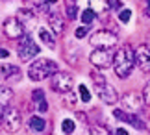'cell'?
<instances>
[{
  "instance_id": "6da1fadb",
  "label": "cell",
  "mask_w": 150,
  "mask_h": 135,
  "mask_svg": "<svg viewBox=\"0 0 150 135\" xmlns=\"http://www.w3.org/2000/svg\"><path fill=\"white\" fill-rule=\"evenodd\" d=\"M135 50L130 45H122L113 54V69L119 78H128L130 72L135 67Z\"/></svg>"
},
{
  "instance_id": "7a4b0ae2",
  "label": "cell",
  "mask_w": 150,
  "mask_h": 135,
  "mask_svg": "<svg viewBox=\"0 0 150 135\" xmlns=\"http://www.w3.org/2000/svg\"><path fill=\"white\" fill-rule=\"evenodd\" d=\"M57 72V65L50 59H35L28 69V76L33 81H43Z\"/></svg>"
},
{
  "instance_id": "3957f363",
  "label": "cell",
  "mask_w": 150,
  "mask_h": 135,
  "mask_svg": "<svg viewBox=\"0 0 150 135\" xmlns=\"http://www.w3.org/2000/svg\"><path fill=\"white\" fill-rule=\"evenodd\" d=\"M93 81H95V91H96V95H98V98H100L102 102L115 104V102L119 100L117 91L109 85V81L104 78L100 72H93Z\"/></svg>"
},
{
  "instance_id": "277c9868",
  "label": "cell",
  "mask_w": 150,
  "mask_h": 135,
  "mask_svg": "<svg viewBox=\"0 0 150 135\" xmlns=\"http://www.w3.org/2000/svg\"><path fill=\"white\" fill-rule=\"evenodd\" d=\"M17 54H19L21 61H32L39 54V46L30 35H22L19 43H17Z\"/></svg>"
},
{
  "instance_id": "5b68a950",
  "label": "cell",
  "mask_w": 150,
  "mask_h": 135,
  "mask_svg": "<svg viewBox=\"0 0 150 135\" xmlns=\"http://www.w3.org/2000/svg\"><path fill=\"white\" fill-rule=\"evenodd\" d=\"M0 120H2L4 130L9 131V133L19 131L21 126H22L21 113H19L15 107H4V109H2V115H0Z\"/></svg>"
},
{
  "instance_id": "8992f818",
  "label": "cell",
  "mask_w": 150,
  "mask_h": 135,
  "mask_svg": "<svg viewBox=\"0 0 150 135\" xmlns=\"http://www.w3.org/2000/svg\"><path fill=\"white\" fill-rule=\"evenodd\" d=\"M72 85H74V78L69 72H56L52 76V81H50V87L56 93H59V95L69 93L72 89Z\"/></svg>"
},
{
  "instance_id": "52a82bcc",
  "label": "cell",
  "mask_w": 150,
  "mask_h": 135,
  "mask_svg": "<svg viewBox=\"0 0 150 135\" xmlns=\"http://www.w3.org/2000/svg\"><path fill=\"white\" fill-rule=\"evenodd\" d=\"M91 41V45H95V46H98V48H109L111 50L115 45H117V35L111 33V32H108V30H100V32H95L93 35L89 37Z\"/></svg>"
},
{
  "instance_id": "ba28073f",
  "label": "cell",
  "mask_w": 150,
  "mask_h": 135,
  "mask_svg": "<svg viewBox=\"0 0 150 135\" xmlns=\"http://www.w3.org/2000/svg\"><path fill=\"white\" fill-rule=\"evenodd\" d=\"M91 63L96 69H108L113 63V52L109 48H96L91 52Z\"/></svg>"
},
{
  "instance_id": "9c48e42d",
  "label": "cell",
  "mask_w": 150,
  "mask_h": 135,
  "mask_svg": "<svg viewBox=\"0 0 150 135\" xmlns=\"http://www.w3.org/2000/svg\"><path fill=\"white\" fill-rule=\"evenodd\" d=\"M4 33L9 39H21L24 35V28H22V24L17 19H8L4 22Z\"/></svg>"
},
{
  "instance_id": "30bf717a",
  "label": "cell",
  "mask_w": 150,
  "mask_h": 135,
  "mask_svg": "<svg viewBox=\"0 0 150 135\" xmlns=\"http://www.w3.org/2000/svg\"><path fill=\"white\" fill-rule=\"evenodd\" d=\"M135 59L145 72H150V46L148 45H139L135 50Z\"/></svg>"
},
{
  "instance_id": "8fae6325",
  "label": "cell",
  "mask_w": 150,
  "mask_h": 135,
  "mask_svg": "<svg viewBox=\"0 0 150 135\" xmlns=\"http://www.w3.org/2000/svg\"><path fill=\"white\" fill-rule=\"evenodd\" d=\"M17 20L22 24V28H35L37 24V19H35V13L30 9V8H22L17 11Z\"/></svg>"
},
{
  "instance_id": "7c38bea8",
  "label": "cell",
  "mask_w": 150,
  "mask_h": 135,
  "mask_svg": "<svg viewBox=\"0 0 150 135\" xmlns=\"http://www.w3.org/2000/svg\"><path fill=\"white\" fill-rule=\"evenodd\" d=\"M0 74L2 78L8 81V83H15V81H21V69L15 65H2L0 67Z\"/></svg>"
},
{
  "instance_id": "4fadbf2b",
  "label": "cell",
  "mask_w": 150,
  "mask_h": 135,
  "mask_svg": "<svg viewBox=\"0 0 150 135\" xmlns=\"http://www.w3.org/2000/svg\"><path fill=\"white\" fill-rule=\"evenodd\" d=\"M122 105L126 109H130V111H137L139 113L141 107H143V100H141V96L137 95V93H128V95H124L122 96Z\"/></svg>"
},
{
  "instance_id": "5bb4252c",
  "label": "cell",
  "mask_w": 150,
  "mask_h": 135,
  "mask_svg": "<svg viewBox=\"0 0 150 135\" xmlns=\"http://www.w3.org/2000/svg\"><path fill=\"white\" fill-rule=\"evenodd\" d=\"M48 24H50V28H52L54 33H61L63 30H65V22H63V19L56 13V11H50L48 13Z\"/></svg>"
},
{
  "instance_id": "9a60e30c",
  "label": "cell",
  "mask_w": 150,
  "mask_h": 135,
  "mask_svg": "<svg viewBox=\"0 0 150 135\" xmlns=\"http://www.w3.org/2000/svg\"><path fill=\"white\" fill-rule=\"evenodd\" d=\"M37 33H39V39L43 41L45 45L48 46V48H54L56 46V41H54V35H52V32L48 30V28H45V26H41L37 30Z\"/></svg>"
},
{
  "instance_id": "2e32d148",
  "label": "cell",
  "mask_w": 150,
  "mask_h": 135,
  "mask_svg": "<svg viewBox=\"0 0 150 135\" xmlns=\"http://www.w3.org/2000/svg\"><path fill=\"white\" fill-rule=\"evenodd\" d=\"M11 100H13V91L8 85H0V107H6Z\"/></svg>"
},
{
  "instance_id": "e0dca14e",
  "label": "cell",
  "mask_w": 150,
  "mask_h": 135,
  "mask_svg": "<svg viewBox=\"0 0 150 135\" xmlns=\"http://www.w3.org/2000/svg\"><path fill=\"white\" fill-rule=\"evenodd\" d=\"M89 9L95 13H104L109 9V0H89Z\"/></svg>"
},
{
  "instance_id": "ac0fdd59",
  "label": "cell",
  "mask_w": 150,
  "mask_h": 135,
  "mask_svg": "<svg viewBox=\"0 0 150 135\" xmlns=\"http://www.w3.org/2000/svg\"><path fill=\"white\" fill-rule=\"evenodd\" d=\"M28 126H30V130L41 133V131H45V128H47V122H45V119H41V117H32V119L28 120Z\"/></svg>"
},
{
  "instance_id": "d6986e66",
  "label": "cell",
  "mask_w": 150,
  "mask_h": 135,
  "mask_svg": "<svg viewBox=\"0 0 150 135\" xmlns=\"http://www.w3.org/2000/svg\"><path fill=\"white\" fill-rule=\"evenodd\" d=\"M26 4L30 6V9H33V11H43V13H50V8L43 2V0H26Z\"/></svg>"
},
{
  "instance_id": "ffe728a7",
  "label": "cell",
  "mask_w": 150,
  "mask_h": 135,
  "mask_svg": "<svg viewBox=\"0 0 150 135\" xmlns=\"http://www.w3.org/2000/svg\"><path fill=\"white\" fill-rule=\"evenodd\" d=\"M128 124H132V126H135L137 130H145L146 128V124L143 122L139 117H137V113H130V119H128Z\"/></svg>"
},
{
  "instance_id": "44dd1931",
  "label": "cell",
  "mask_w": 150,
  "mask_h": 135,
  "mask_svg": "<svg viewBox=\"0 0 150 135\" xmlns=\"http://www.w3.org/2000/svg\"><path fill=\"white\" fill-rule=\"evenodd\" d=\"M74 128H76V124H74V120H71V119H65V120H63V124H61L63 133H67V135H71L74 131Z\"/></svg>"
},
{
  "instance_id": "7402d4cb",
  "label": "cell",
  "mask_w": 150,
  "mask_h": 135,
  "mask_svg": "<svg viewBox=\"0 0 150 135\" xmlns=\"http://www.w3.org/2000/svg\"><path fill=\"white\" fill-rule=\"evenodd\" d=\"M95 11L93 9H85L83 11V15H82V20H83V24H91V22L95 20Z\"/></svg>"
},
{
  "instance_id": "603a6c76",
  "label": "cell",
  "mask_w": 150,
  "mask_h": 135,
  "mask_svg": "<svg viewBox=\"0 0 150 135\" xmlns=\"http://www.w3.org/2000/svg\"><path fill=\"white\" fill-rule=\"evenodd\" d=\"M113 117H115V119H119V120H124V122H128V119H130V115L126 113L124 109H115L113 111Z\"/></svg>"
},
{
  "instance_id": "cb8c5ba5",
  "label": "cell",
  "mask_w": 150,
  "mask_h": 135,
  "mask_svg": "<svg viewBox=\"0 0 150 135\" xmlns=\"http://www.w3.org/2000/svg\"><path fill=\"white\" fill-rule=\"evenodd\" d=\"M89 135H109V131L106 130V128L93 126V128H89Z\"/></svg>"
},
{
  "instance_id": "d4e9b609",
  "label": "cell",
  "mask_w": 150,
  "mask_h": 135,
  "mask_svg": "<svg viewBox=\"0 0 150 135\" xmlns=\"http://www.w3.org/2000/svg\"><path fill=\"white\" fill-rule=\"evenodd\" d=\"M119 19H120V22H128L132 19V9H120L119 11Z\"/></svg>"
},
{
  "instance_id": "484cf974",
  "label": "cell",
  "mask_w": 150,
  "mask_h": 135,
  "mask_svg": "<svg viewBox=\"0 0 150 135\" xmlns=\"http://www.w3.org/2000/svg\"><path fill=\"white\" fill-rule=\"evenodd\" d=\"M89 30H91V24H85V26H82V28H78V30H76V37H78V39L85 37Z\"/></svg>"
},
{
  "instance_id": "4316f807",
  "label": "cell",
  "mask_w": 150,
  "mask_h": 135,
  "mask_svg": "<svg viewBox=\"0 0 150 135\" xmlns=\"http://www.w3.org/2000/svg\"><path fill=\"white\" fill-rule=\"evenodd\" d=\"M80 96H82L83 102H89L91 100V95H89V91H87V87H85V85H80Z\"/></svg>"
},
{
  "instance_id": "83f0119b",
  "label": "cell",
  "mask_w": 150,
  "mask_h": 135,
  "mask_svg": "<svg viewBox=\"0 0 150 135\" xmlns=\"http://www.w3.org/2000/svg\"><path fill=\"white\" fill-rule=\"evenodd\" d=\"M43 96H45V95H43V91H41V89H37V91H33V93H32V100L35 102V104H39L41 100H45Z\"/></svg>"
},
{
  "instance_id": "f1b7e54d",
  "label": "cell",
  "mask_w": 150,
  "mask_h": 135,
  "mask_svg": "<svg viewBox=\"0 0 150 135\" xmlns=\"http://www.w3.org/2000/svg\"><path fill=\"white\" fill-rule=\"evenodd\" d=\"M78 15V8L76 6H67V17L69 19H76Z\"/></svg>"
},
{
  "instance_id": "f546056e",
  "label": "cell",
  "mask_w": 150,
  "mask_h": 135,
  "mask_svg": "<svg viewBox=\"0 0 150 135\" xmlns=\"http://www.w3.org/2000/svg\"><path fill=\"white\" fill-rule=\"evenodd\" d=\"M143 98H145V102L150 105V81L145 85V91H143Z\"/></svg>"
},
{
  "instance_id": "4dcf8cb0",
  "label": "cell",
  "mask_w": 150,
  "mask_h": 135,
  "mask_svg": "<svg viewBox=\"0 0 150 135\" xmlns=\"http://www.w3.org/2000/svg\"><path fill=\"white\" fill-rule=\"evenodd\" d=\"M120 8H122V2H120V0H109V9H119L120 11Z\"/></svg>"
},
{
  "instance_id": "1f68e13d",
  "label": "cell",
  "mask_w": 150,
  "mask_h": 135,
  "mask_svg": "<svg viewBox=\"0 0 150 135\" xmlns=\"http://www.w3.org/2000/svg\"><path fill=\"white\" fill-rule=\"evenodd\" d=\"M37 109H39V113H45V111L48 109V104H47V100H41L37 104Z\"/></svg>"
},
{
  "instance_id": "d6a6232c",
  "label": "cell",
  "mask_w": 150,
  "mask_h": 135,
  "mask_svg": "<svg viewBox=\"0 0 150 135\" xmlns=\"http://www.w3.org/2000/svg\"><path fill=\"white\" fill-rule=\"evenodd\" d=\"M9 56V52L6 50V48H0V59H4V57H8Z\"/></svg>"
},
{
  "instance_id": "836d02e7",
  "label": "cell",
  "mask_w": 150,
  "mask_h": 135,
  "mask_svg": "<svg viewBox=\"0 0 150 135\" xmlns=\"http://www.w3.org/2000/svg\"><path fill=\"white\" fill-rule=\"evenodd\" d=\"M117 135H128V131L124 128H117Z\"/></svg>"
},
{
  "instance_id": "e575fe53",
  "label": "cell",
  "mask_w": 150,
  "mask_h": 135,
  "mask_svg": "<svg viewBox=\"0 0 150 135\" xmlns=\"http://www.w3.org/2000/svg\"><path fill=\"white\" fill-rule=\"evenodd\" d=\"M145 15L150 17V0H148V4H146V9H145Z\"/></svg>"
},
{
  "instance_id": "d590c367",
  "label": "cell",
  "mask_w": 150,
  "mask_h": 135,
  "mask_svg": "<svg viewBox=\"0 0 150 135\" xmlns=\"http://www.w3.org/2000/svg\"><path fill=\"white\" fill-rule=\"evenodd\" d=\"M47 2H50V4H54V2H57V0H47Z\"/></svg>"
},
{
  "instance_id": "8d00e7d4",
  "label": "cell",
  "mask_w": 150,
  "mask_h": 135,
  "mask_svg": "<svg viewBox=\"0 0 150 135\" xmlns=\"http://www.w3.org/2000/svg\"><path fill=\"white\" fill-rule=\"evenodd\" d=\"M148 128H150V122H148Z\"/></svg>"
}]
</instances>
